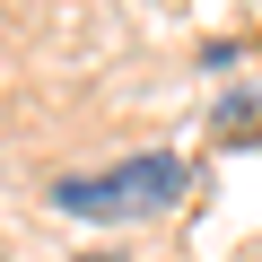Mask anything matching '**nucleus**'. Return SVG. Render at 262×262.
Listing matches in <instances>:
<instances>
[{
  "label": "nucleus",
  "instance_id": "f257e3e1",
  "mask_svg": "<svg viewBox=\"0 0 262 262\" xmlns=\"http://www.w3.org/2000/svg\"><path fill=\"white\" fill-rule=\"evenodd\" d=\"M184 192V158H122L114 175H61L53 201L61 210H88V219H158L166 201Z\"/></svg>",
  "mask_w": 262,
  "mask_h": 262
},
{
  "label": "nucleus",
  "instance_id": "f03ea898",
  "mask_svg": "<svg viewBox=\"0 0 262 262\" xmlns=\"http://www.w3.org/2000/svg\"><path fill=\"white\" fill-rule=\"evenodd\" d=\"M88 262H122V253H88Z\"/></svg>",
  "mask_w": 262,
  "mask_h": 262
}]
</instances>
